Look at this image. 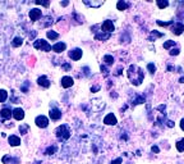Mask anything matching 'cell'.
I'll return each mask as SVG.
<instances>
[{
  "mask_svg": "<svg viewBox=\"0 0 184 164\" xmlns=\"http://www.w3.org/2000/svg\"><path fill=\"white\" fill-rule=\"evenodd\" d=\"M128 78L130 80L132 85L139 86L142 83L143 78H145V73H143V71L139 67L132 64V65H129V68H128Z\"/></svg>",
  "mask_w": 184,
  "mask_h": 164,
  "instance_id": "6da1fadb",
  "label": "cell"
},
{
  "mask_svg": "<svg viewBox=\"0 0 184 164\" xmlns=\"http://www.w3.org/2000/svg\"><path fill=\"white\" fill-rule=\"evenodd\" d=\"M55 135H56V137L60 141H67L69 137L72 136V131H71V128H69L68 124H61V126L56 127Z\"/></svg>",
  "mask_w": 184,
  "mask_h": 164,
  "instance_id": "7a4b0ae2",
  "label": "cell"
},
{
  "mask_svg": "<svg viewBox=\"0 0 184 164\" xmlns=\"http://www.w3.org/2000/svg\"><path fill=\"white\" fill-rule=\"evenodd\" d=\"M33 48L37 49V50H41V51H45V53H49L51 51V45L49 44V41L43 40V39H37L33 41Z\"/></svg>",
  "mask_w": 184,
  "mask_h": 164,
  "instance_id": "3957f363",
  "label": "cell"
},
{
  "mask_svg": "<svg viewBox=\"0 0 184 164\" xmlns=\"http://www.w3.org/2000/svg\"><path fill=\"white\" fill-rule=\"evenodd\" d=\"M35 123H36V126L39 128H46L49 126V118L45 117V116H37L36 118H35Z\"/></svg>",
  "mask_w": 184,
  "mask_h": 164,
  "instance_id": "277c9868",
  "label": "cell"
},
{
  "mask_svg": "<svg viewBox=\"0 0 184 164\" xmlns=\"http://www.w3.org/2000/svg\"><path fill=\"white\" fill-rule=\"evenodd\" d=\"M101 31L102 32H106V33H111V32L115 31V26H114L112 21H110V19L104 21L102 24H101Z\"/></svg>",
  "mask_w": 184,
  "mask_h": 164,
  "instance_id": "5b68a950",
  "label": "cell"
},
{
  "mask_svg": "<svg viewBox=\"0 0 184 164\" xmlns=\"http://www.w3.org/2000/svg\"><path fill=\"white\" fill-rule=\"evenodd\" d=\"M12 117V109L9 107H4L2 110H0V122L4 123L6 119H10Z\"/></svg>",
  "mask_w": 184,
  "mask_h": 164,
  "instance_id": "8992f818",
  "label": "cell"
},
{
  "mask_svg": "<svg viewBox=\"0 0 184 164\" xmlns=\"http://www.w3.org/2000/svg\"><path fill=\"white\" fill-rule=\"evenodd\" d=\"M28 15H30L31 22H37V21L41 18V17H42V11L39 9V8H33V9L30 11Z\"/></svg>",
  "mask_w": 184,
  "mask_h": 164,
  "instance_id": "52a82bcc",
  "label": "cell"
},
{
  "mask_svg": "<svg viewBox=\"0 0 184 164\" xmlns=\"http://www.w3.org/2000/svg\"><path fill=\"white\" fill-rule=\"evenodd\" d=\"M68 55H69V58H71L72 60H80L81 58H82V55H83V50L82 49H80V48H76V49H72L71 51L68 53Z\"/></svg>",
  "mask_w": 184,
  "mask_h": 164,
  "instance_id": "ba28073f",
  "label": "cell"
},
{
  "mask_svg": "<svg viewBox=\"0 0 184 164\" xmlns=\"http://www.w3.org/2000/svg\"><path fill=\"white\" fill-rule=\"evenodd\" d=\"M60 85H61V87H63V89H69V87H72V86L74 85V80L72 78L71 76H64V77H61Z\"/></svg>",
  "mask_w": 184,
  "mask_h": 164,
  "instance_id": "9c48e42d",
  "label": "cell"
},
{
  "mask_svg": "<svg viewBox=\"0 0 184 164\" xmlns=\"http://www.w3.org/2000/svg\"><path fill=\"white\" fill-rule=\"evenodd\" d=\"M49 117L51 120H59L61 117H63V113H61V110L58 108H50Z\"/></svg>",
  "mask_w": 184,
  "mask_h": 164,
  "instance_id": "30bf717a",
  "label": "cell"
},
{
  "mask_svg": "<svg viewBox=\"0 0 184 164\" xmlns=\"http://www.w3.org/2000/svg\"><path fill=\"white\" fill-rule=\"evenodd\" d=\"M170 31H171V32L174 33V35L179 36V35H182V33L184 32V24H183V23H180V22H177V23H174V24L171 26Z\"/></svg>",
  "mask_w": 184,
  "mask_h": 164,
  "instance_id": "8fae6325",
  "label": "cell"
},
{
  "mask_svg": "<svg viewBox=\"0 0 184 164\" xmlns=\"http://www.w3.org/2000/svg\"><path fill=\"white\" fill-rule=\"evenodd\" d=\"M65 49H67V44H65V42H63V41H59V42H56V44H54L51 46V50L54 51V53H56V54L63 53V51H65Z\"/></svg>",
  "mask_w": 184,
  "mask_h": 164,
  "instance_id": "7c38bea8",
  "label": "cell"
},
{
  "mask_svg": "<svg viewBox=\"0 0 184 164\" xmlns=\"http://www.w3.org/2000/svg\"><path fill=\"white\" fill-rule=\"evenodd\" d=\"M12 117L15 120H23L24 119V110L22 108H14L12 110Z\"/></svg>",
  "mask_w": 184,
  "mask_h": 164,
  "instance_id": "4fadbf2b",
  "label": "cell"
},
{
  "mask_svg": "<svg viewBox=\"0 0 184 164\" xmlns=\"http://www.w3.org/2000/svg\"><path fill=\"white\" fill-rule=\"evenodd\" d=\"M104 123L106 124V126H115V124L118 123V119H117V117L114 116L112 113H109V114L105 116V118H104Z\"/></svg>",
  "mask_w": 184,
  "mask_h": 164,
  "instance_id": "5bb4252c",
  "label": "cell"
},
{
  "mask_svg": "<svg viewBox=\"0 0 184 164\" xmlns=\"http://www.w3.org/2000/svg\"><path fill=\"white\" fill-rule=\"evenodd\" d=\"M2 162H3V164H19L21 160H19V158L10 157L9 154H6V155H4V157H3Z\"/></svg>",
  "mask_w": 184,
  "mask_h": 164,
  "instance_id": "9a60e30c",
  "label": "cell"
},
{
  "mask_svg": "<svg viewBox=\"0 0 184 164\" xmlns=\"http://www.w3.org/2000/svg\"><path fill=\"white\" fill-rule=\"evenodd\" d=\"M8 142H9V145L13 146V148H15V146H19L22 144L21 137L17 136V135H10L9 137H8Z\"/></svg>",
  "mask_w": 184,
  "mask_h": 164,
  "instance_id": "2e32d148",
  "label": "cell"
},
{
  "mask_svg": "<svg viewBox=\"0 0 184 164\" xmlns=\"http://www.w3.org/2000/svg\"><path fill=\"white\" fill-rule=\"evenodd\" d=\"M37 83L41 86V87H43V89H49L50 85H51L50 80L47 78L46 76H40L39 78H37Z\"/></svg>",
  "mask_w": 184,
  "mask_h": 164,
  "instance_id": "e0dca14e",
  "label": "cell"
},
{
  "mask_svg": "<svg viewBox=\"0 0 184 164\" xmlns=\"http://www.w3.org/2000/svg\"><path fill=\"white\" fill-rule=\"evenodd\" d=\"M110 39V33L106 32H100V33H95V40H99V41H106Z\"/></svg>",
  "mask_w": 184,
  "mask_h": 164,
  "instance_id": "ac0fdd59",
  "label": "cell"
},
{
  "mask_svg": "<svg viewBox=\"0 0 184 164\" xmlns=\"http://www.w3.org/2000/svg\"><path fill=\"white\" fill-rule=\"evenodd\" d=\"M128 8H129V3L124 2V0H120V2H118V3H117V9H118V11H120V12L127 11Z\"/></svg>",
  "mask_w": 184,
  "mask_h": 164,
  "instance_id": "d6986e66",
  "label": "cell"
},
{
  "mask_svg": "<svg viewBox=\"0 0 184 164\" xmlns=\"http://www.w3.org/2000/svg\"><path fill=\"white\" fill-rule=\"evenodd\" d=\"M46 37H47L49 40H51V41H55V40L59 39V33L55 32V31H52V30H50V31L46 32Z\"/></svg>",
  "mask_w": 184,
  "mask_h": 164,
  "instance_id": "ffe728a7",
  "label": "cell"
},
{
  "mask_svg": "<svg viewBox=\"0 0 184 164\" xmlns=\"http://www.w3.org/2000/svg\"><path fill=\"white\" fill-rule=\"evenodd\" d=\"M22 45H23V37L17 36V37L13 39V41H12V46H13V48H19V46H22Z\"/></svg>",
  "mask_w": 184,
  "mask_h": 164,
  "instance_id": "44dd1931",
  "label": "cell"
},
{
  "mask_svg": "<svg viewBox=\"0 0 184 164\" xmlns=\"http://www.w3.org/2000/svg\"><path fill=\"white\" fill-rule=\"evenodd\" d=\"M164 36V33H161V32H157V31H152L151 33H150V36H148V41H155L156 39H159V37H162Z\"/></svg>",
  "mask_w": 184,
  "mask_h": 164,
  "instance_id": "7402d4cb",
  "label": "cell"
},
{
  "mask_svg": "<svg viewBox=\"0 0 184 164\" xmlns=\"http://www.w3.org/2000/svg\"><path fill=\"white\" fill-rule=\"evenodd\" d=\"M58 151V146L56 145H51L45 150V155H54Z\"/></svg>",
  "mask_w": 184,
  "mask_h": 164,
  "instance_id": "603a6c76",
  "label": "cell"
},
{
  "mask_svg": "<svg viewBox=\"0 0 184 164\" xmlns=\"http://www.w3.org/2000/svg\"><path fill=\"white\" fill-rule=\"evenodd\" d=\"M8 100V91L4 89H0V104Z\"/></svg>",
  "mask_w": 184,
  "mask_h": 164,
  "instance_id": "cb8c5ba5",
  "label": "cell"
},
{
  "mask_svg": "<svg viewBox=\"0 0 184 164\" xmlns=\"http://www.w3.org/2000/svg\"><path fill=\"white\" fill-rule=\"evenodd\" d=\"M104 63L106 64V65H111V64H114V57L112 55H109V54H106V55H104Z\"/></svg>",
  "mask_w": 184,
  "mask_h": 164,
  "instance_id": "d4e9b609",
  "label": "cell"
},
{
  "mask_svg": "<svg viewBox=\"0 0 184 164\" xmlns=\"http://www.w3.org/2000/svg\"><path fill=\"white\" fill-rule=\"evenodd\" d=\"M28 129H30V124H27V123H23V124L19 126V132H21V135H27V133H28Z\"/></svg>",
  "mask_w": 184,
  "mask_h": 164,
  "instance_id": "484cf974",
  "label": "cell"
},
{
  "mask_svg": "<svg viewBox=\"0 0 184 164\" xmlns=\"http://www.w3.org/2000/svg\"><path fill=\"white\" fill-rule=\"evenodd\" d=\"M146 101L145 96H142V95H138V96L133 100V105H138V104H143V103Z\"/></svg>",
  "mask_w": 184,
  "mask_h": 164,
  "instance_id": "4316f807",
  "label": "cell"
},
{
  "mask_svg": "<svg viewBox=\"0 0 184 164\" xmlns=\"http://www.w3.org/2000/svg\"><path fill=\"white\" fill-rule=\"evenodd\" d=\"M30 90V82L28 81H24L23 85H21V91L24 92V94H27Z\"/></svg>",
  "mask_w": 184,
  "mask_h": 164,
  "instance_id": "83f0119b",
  "label": "cell"
},
{
  "mask_svg": "<svg viewBox=\"0 0 184 164\" xmlns=\"http://www.w3.org/2000/svg\"><path fill=\"white\" fill-rule=\"evenodd\" d=\"M87 6H92V8H99V6H101L104 3L102 2H97V3H93V2H83Z\"/></svg>",
  "mask_w": 184,
  "mask_h": 164,
  "instance_id": "f1b7e54d",
  "label": "cell"
},
{
  "mask_svg": "<svg viewBox=\"0 0 184 164\" xmlns=\"http://www.w3.org/2000/svg\"><path fill=\"white\" fill-rule=\"evenodd\" d=\"M175 146H177V150H178L179 153H183V151H184V139L179 140Z\"/></svg>",
  "mask_w": 184,
  "mask_h": 164,
  "instance_id": "f546056e",
  "label": "cell"
},
{
  "mask_svg": "<svg viewBox=\"0 0 184 164\" xmlns=\"http://www.w3.org/2000/svg\"><path fill=\"white\" fill-rule=\"evenodd\" d=\"M171 46H175V41H173V40H168L166 42H164V49H170Z\"/></svg>",
  "mask_w": 184,
  "mask_h": 164,
  "instance_id": "4dcf8cb0",
  "label": "cell"
},
{
  "mask_svg": "<svg viewBox=\"0 0 184 164\" xmlns=\"http://www.w3.org/2000/svg\"><path fill=\"white\" fill-rule=\"evenodd\" d=\"M168 5H169V3L166 2V0H164V2L162 0H157V6H159L160 9H164V8H166Z\"/></svg>",
  "mask_w": 184,
  "mask_h": 164,
  "instance_id": "1f68e13d",
  "label": "cell"
},
{
  "mask_svg": "<svg viewBox=\"0 0 184 164\" xmlns=\"http://www.w3.org/2000/svg\"><path fill=\"white\" fill-rule=\"evenodd\" d=\"M147 69L150 71L151 74H155V72H156V67H155V64H152V63H148V64H147Z\"/></svg>",
  "mask_w": 184,
  "mask_h": 164,
  "instance_id": "d6a6232c",
  "label": "cell"
},
{
  "mask_svg": "<svg viewBox=\"0 0 184 164\" xmlns=\"http://www.w3.org/2000/svg\"><path fill=\"white\" fill-rule=\"evenodd\" d=\"M157 24L161 26V27H168L170 24H174V21H169V22H161V21H157Z\"/></svg>",
  "mask_w": 184,
  "mask_h": 164,
  "instance_id": "836d02e7",
  "label": "cell"
},
{
  "mask_svg": "<svg viewBox=\"0 0 184 164\" xmlns=\"http://www.w3.org/2000/svg\"><path fill=\"white\" fill-rule=\"evenodd\" d=\"M179 53H180V49L179 48H175V49L170 50V55H178Z\"/></svg>",
  "mask_w": 184,
  "mask_h": 164,
  "instance_id": "e575fe53",
  "label": "cell"
},
{
  "mask_svg": "<svg viewBox=\"0 0 184 164\" xmlns=\"http://www.w3.org/2000/svg\"><path fill=\"white\" fill-rule=\"evenodd\" d=\"M61 68H63L64 71H69L72 68V65L69 64V63H63V64H61Z\"/></svg>",
  "mask_w": 184,
  "mask_h": 164,
  "instance_id": "d590c367",
  "label": "cell"
},
{
  "mask_svg": "<svg viewBox=\"0 0 184 164\" xmlns=\"http://www.w3.org/2000/svg\"><path fill=\"white\" fill-rule=\"evenodd\" d=\"M36 35H37V31H36V30H33L32 32H30V35H28L30 40H33L35 37H36Z\"/></svg>",
  "mask_w": 184,
  "mask_h": 164,
  "instance_id": "8d00e7d4",
  "label": "cell"
},
{
  "mask_svg": "<svg viewBox=\"0 0 184 164\" xmlns=\"http://www.w3.org/2000/svg\"><path fill=\"white\" fill-rule=\"evenodd\" d=\"M36 4H39V5H43V6H46V8H47L50 3H49V2H40V0H37Z\"/></svg>",
  "mask_w": 184,
  "mask_h": 164,
  "instance_id": "74e56055",
  "label": "cell"
},
{
  "mask_svg": "<svg viewBox=\"0 0 184 164\" xmlns=\"http://www.w3.org/2000/svg\"><path fill=\"white\" fill-rule=\"evenodd\" d=\"M101 72L105 74V76H108L109 74V71H108V68L105 67V65H101Z\"/></svg>",
  "mask_w": 184,
  "mask_h": 164,
  "instance_id": "f35d334b",
  "label": "cell"
},
{
  "mask_svg": "<svg viewBox=\"0 0 184 164\" xmlns=\"http://www.w3.org/2000/svg\"><path fill=\"white\" fill-rule=\"evenodd\" d=\"M82 71H84V72H83L84 76H87V77L90 76V69H88V67H83V68H82Z\"/></svg>",
  "mask_w": 184,
  "mask_h": 164,
  "instance_id": "ab89813d",
  "label": "cell"
},
{
  "mask_svg": "<svg viewBox=\"0 0 184 164\" xmlns=\"http://www.w3.org/2000/svg\"><path fill=\"white\" fill-rule=\"evenodd\" d=\"M121 163H123V159H121V158H118V159H115V160L111 162V164H121Z\"/></svg>",
  "mask_w": 184,
  "mask_h": 164,
  "instance_id": "60d3db41",
  "label": "cell"
},
{
  "mask_svg": "<svg viewBox=\"0 0 184 164\" xmlns=\"http://www.w3.org/2000/svg\"><path fill=\"white\" fill-rule=\"evenodd\" d=\"M100 90V86H92L91 87V92H97Z\"/></svg>",
  "mask_w": 184,
  "mask_h": 164,
  "instance_id": "b9f144b4",
  "label": "cell"
},
{
  "mask_svg": "<svg viewBox=\"0 0 184 164\" xmlns=\"http://www.w3.org/2000/svg\"><path fill=\"white\" fill-rule=\"evenodd\" d=\"M151 150H152L153 153H156V154H157V153H159V151H160V149H159V148H157V146H156V145H155V146H152V148H151Z\"/></svg>",
  "mask_w": 184,
  "mask_h": 164,
  "instance_id": "7bdbcfd3",
  "label": "cell"
},
{
  "mask_svg": "<svg viewBox=\"0 0 184 164\" xmlns=\"http://www.w3.org/2000/svg\"><path fill=\"white\" fill-rule=\"evenodd\" d=\"M166 126H168V127H174V122H173V120H168V122H166Z\"/></svg>",
  "mask_w": 184,
  "mask_h": 164,
  "instance_id": "ee69618b",
  "label": "cell"
},
{
  "mask_svg": "<svg viewBox=\"0 0 184 164\" xmlns=\"http://www.w3.org/2000/svg\"><path fill=\"white\" fill-rule=\"evenodd\" d=\"M180 128L183 129V131H184V118L180 120Z\"/></svg>",
  "mask_w": 184,
  "mask_h": 164,
  "instance_id": "f6af8a7d",
  "label": "cell"
},
{
  "mask_svg": "<svg viewBox=\"0 0 184 164\" xmlns=\"http://www.w3.org/2000/svg\"><path fill=\"white\" fill-rule=\"evenodd\" d=\"M68 4H69V2H63V3H60V5H61V6H67Z\"/></svg>",
  "mask_w": 184,
  "mask_h": 164,
  "instance_id": "bcb514c9",
  "label": "cell"
}]
</instances>
